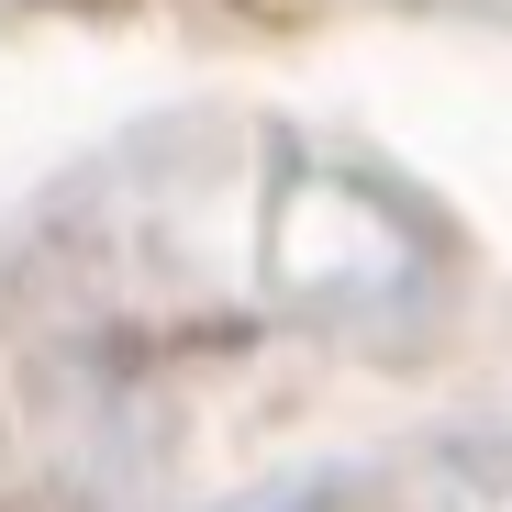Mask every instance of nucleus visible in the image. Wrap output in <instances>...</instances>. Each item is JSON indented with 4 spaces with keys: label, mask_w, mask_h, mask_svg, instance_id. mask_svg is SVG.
Masks as SVG:
<instances>
[{
    "label": "nucleus",
    "mask_w": 512,
    "mask_h": 512,
    "mask_svg": "<svg viewBox=\"0 0 512 512\" xmlns=\"http://www.w3.org/2000/svg\"><path fill=\"white\" fill-rule=\"evenodd\" d=\"M90 12H123V0H90Z\"/></svg>",
    "instance_id": "obj_2"
},
{
    "label": "nucleus",
    "mask_w": 512,
    "mask_h": 512,
    "mask_svg": "<svg viewBox=\"0 0 512 512\" xmlns=\"http://www.w3.org/2000/svg\"><path fill=\"white\" fill-rule=\"evenodd\" d=\"M223 12H234V23H312L323 0H223Z\"/></svg>",
    "instance_id": "obj_1"
}]
</instances>
